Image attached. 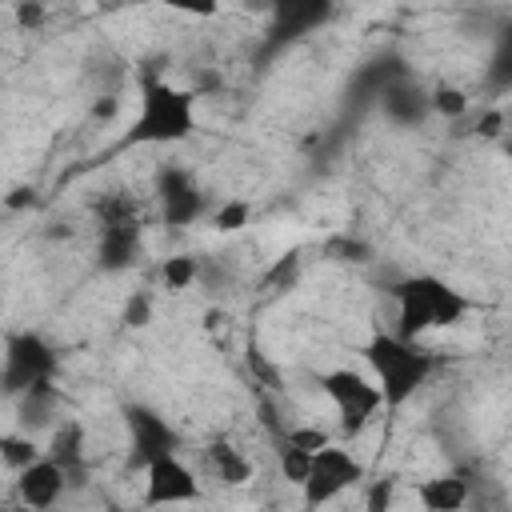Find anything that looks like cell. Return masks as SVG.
<instances>
[{
    "instance_id": "obj_8",
    "label": "cell",
    "mask_w": 512,
    "mask_h": 512,
    "mask_svg": "<svg viewBox=\"0 0 512 512\" xmlns=\"http://www.w3.org/2000/svg\"><path fill=\"white\" fill-rule=\"evenodd\" d=\"M156 196H160V216L172 228H188L208 212V192L200 188V180L180 168V164H164L156 176Z\"/></svg>"
},
{
    "instance_id": "obj_23",
    "label": "cell",
    "mask_w": 512,
    "mask_h": 512,
    "mask_svg": "<svg viewBox=\"0 0 512 512\" xmlns=\"http://www.w3.org/2000/svg\"><path fill=\"white\" fill-rule=\"evenodd\" d=\"M276 460H280V476L288 480V484H304V476H308V464H312V456L308 452H300V448H292V444H276Z\"/></svg>"
},
{
    "instance_id": "obj_25",
    "label": "cell",
    "mask_w": 512,
    "mask_h": 512,
    "mask_svg": "<svg viewBox=\"0 0 512 512\" xmlns=\"http://www.w3.org/2000/svg\"><path fill=\"white\" fill-rule=\"evenodd\" d=\"M396 504V476H380L364 492V512H392Z\"/></svg>"
},
{
    "instance_id": "obj_2",
    "label": "cell",
    "mask_w": 512,
    "mask_h": 512,
    "mask_svg": "<svg viewBox=\"0 0 512 512\" xmlns=\"http://www.w3.org/2000/svg\"><path fill=\"white\" fill-rule=\"evenodd\" d=\"M392 296H396V332L392 336H400V340H408V344H416L424 332H432V328H452V324H460L464 316H468V308H472V300L460 292V288H452L448 280H440V276H432V272H420V276H404L396 288H392Z\"/></svg>"
},
{
    "instance_id": "obj_29",
    "label": "cell",
    "mask_w": 512,
    "mask_h": 512,
    "mask_svg": "<svg viewBox=\"0 0 512 512\" xmlns=\"http://www.w3.org/2000/svg\"><path fill=\"white\" fill-rule=\"evenodd\" d=\"M500 128H504V112H500V108H488V112L480 116V124H476V132H480L484 140H496Z\"/></svg>"
},
{
    "instance_id": "obj_22",
    "label": "cell",
    "mask_w": 512,
    "mask_h": 512,
    "mask_svg": "<svg viewBox=\"0 0 512 512\" xmlns=\"http://www.w3.org/2000/svg\"><path fill=\"white\" fill-rule=\"evenodd\" d=\"M280 440H284V444H292V448H300V452H308V456L332 444V440H328V432H324V428H316V424H292V428H284V432H280Z\"/></svg>"
},
{
    "instance_id": "obj_5",
    "label": "cell",
    "mask_w": 512,
    "mask_h": 512,
    "mask_svg": "<svg viewBox=\"0 0 512 512\" xmlns=\"http://www.w3.org/2000/svg\"><path fill=\"white\" fill-rule=\"evenodd\" d=\"M360 480H364V464H360L348 448L328 444V448L312 452L308 476H304V484H300L304 508H308V512H316V508L332 504L340 492H348V488H352V484H360Z\"/></svg>"
},
{
    "instance_id": "obj_31",
    "label": "cell",
    "mask_w": 512,
    "mask_h": 512,
    "mask_svg": "<svg viewBox=\"0 0 512 512\" xmlns=\"http://www.w3.org/2000/svg\"><path fill=\"white\" fill-rule=\"evenodd\" d=\"M116 112V96H104L96 108H92V116H112Z\"/></svg>"
},
{
    "instance_id": "obj_19",
    "label": "cell",
    "mask_w": 512,
    "mask_h": 512,
    "mask_svg": "<svg viewBox=\"0 0 512 512\" xmlns=\"http://www.w3.org/2000/svg\"><path fill=\"white\" fill-rule=\"evenodd\" d=\"M44 452L36 448V440L32 436H0V464H8L12 472H24L28 464H36Z\"/></svg>"
},
{
    "instance_id": "obj_15",
    "label": "cell",
    "mask_w": 512,
    "mask_h": 512,
    "mask_svg": "<svg viewBox=\"0 0 512 512\" xmlns=\"http://www.w3.org/2000/svg\"><path fill=\"white\" fill-rule=\"evenodd\" d=\"M204 468L212 472V480H220L228 488H240V484L252 480V460L236 444H228V440H212L204 448Z\"/></svg>"
},
{
    "instance_id": "obj_4",
    "label": "cell",
    "mask_w": 512,
    "mask_h": 512,
    "mask_svg": "<svg viewBox=\"0 0 512 512\" xmlns=\"http://www.w3.org/2000/svg\"><path fill=\"white\" fill-rule=\"evenodd\" d=\"M56 368H60V356L40 332L24 328V332L4 336V356H0V392L4 396H24L28 388L52 384Z\"/></svg>"
},
{
    "instance_id": "obj_10",
    "label": "cell",
    "mask_w": 512,
    "mask_h": 512,
    "mask_svg": "<svg viewBox=\"0 0 512 512\" xmlns=\"http://www.w3.org/2000/svg\"><path fill=\"white\" fill-rule=\"evenodd\" d=\"M140 248H144L140 216H132V220H100V232H96V268L100 272H108V276L128 272L140 260Z\"/></svg>"
},
{
    "instance_id": "obj_32",
    "label": "cell",
    "mask_w": 512,
    "mask_h": 512,
    "mask_svg": "<svg viewBox=\"0 0 512 512\" xmlns=\"http://www.w3.org/2000/svg\"><path fill=\"white\" fill-rule=\"evenodd\" d=\"M4 512H32V508H28V504H20V500H16V504H12V508H4Z\"/></svg>"
},
{
    "instance_id": "obj_26",
    "label": "cell",
    "mask_w": 512,
    "mask_h": 512,
    "mask_svg": "<svg viewBox=\"0 0 512 512\" xmlns=\"http://www.w3.org/2000/svg\"><path fill=\"white\" fill-rule=\"evenodd\" d=\"M124 324L128 328H144L148 320H152V292H132L128 300H124Z\"/></svg>"
},
{
    "instance_id": "obj_18",
    "label": "cell",
    "mask_w": 512,
    "mask_h": 512,
    "mask_svg": "<svg viewBox=\"0 0 512 512\" xmlns=\"http://www.w3.org/2000/svg\"><path fill=\"white\" fill-rule=\"evenodd\" d=\"M196 280H200V256H192V252H176V256H168L160 264V284L168 292H184Z\"/></svg>"
},
{
    "instance_id": "obj_20",
    "label": "cell",
    "mask_w": 512,
    "mask_h": 512,
    "mask_svg": "<svg viewBox=\"0 0 512 512\" xmlns=\"http://www.w3.org/2000/svg\"><path fill=\"white\" fill-rule=\"evenodd\" d=\"M428 112H436L444 120H460L468 112V96L460 88H452V84H440V88L428 92Z\"/></svg>"
},
{
    "instance_id": "obj_3",
    "label": "cell",
    "mask_w": 512,
    "mask_h": 512,
    "mask_svg": "<svg viewBox=\"0 0 512 512\" xmlns=\"http://www.w3.org/2000/svg\"><path fill=\"white\" fill-rule=\"evenodd\" d=\"M364 360L376 372V388L388 412L404 408L436 372V356L420 344H408L392 332H372L364 344Z\"/></svg>"
},
{
    "instance_id": "obj_14",
    "label": "cell",
    "mask_w": 512,
    "mask_h": 512,
    "mask_svg": "<svg viewBox=\"0 0 512 512\" xmlns=\"http://www.w3.org/2000/svg\"><path fill=\"white\" fill-rule=\"evenodd\" d=\"M468 496H472V488H468V480L456 476V472L428 476V480L416 484V500H420L424 512H464Z\"/></svg>"
},
{
    "instance_id": "obj_16",
    "label": "cell",
    "mask_w": 512,
    "mask_h": 512,
    "mask_svg": "<svg viewBox=\"0 0 512 512\" xmlns=\"http://www.w3.org/2000/svg\"><path fill=\"white\" fill-rule=\"evenodd\" d=\"M324 16H328V4H288V8H280V24H276L272 40H276V44L296 40V36H304L312 24H320Z\"/></svg>"
},
{
    "instance_id": "obj_9",
    "label": "cell",
    "mask_w": 512,
    "mask_h": 512,
    "mask_svg": "<svg viewBox=\"0 0 512 512\" xmlns=\"http://www.w3.org/2000/svg\"><path fill=\"white\" fill-rule=\"evenodd\" d=\"M204 488L196 472L180 456H164L144 468V504L148 508H168V504H200Z\"/></svg>"
},
{
    "instance_id": "obj_11",
    "label": "cell",
    "mask_w": 512,
    "mask_h": 512,
    "mask_svg": "<svg viewBox=\"0 0 512 512\" xmlns=\"http://www.w3.org/2000/svg\"><path fill=\"white\" fill-rule=\"evenodd\" d=\"M64 492H68V480H64V472H60L48 456H40V460L28 464L24 472H16V500L28 504L32 512L56 508Z\"/></svg>"
},
{
    "instance_id": "obj_28",
    "label": "cell",
    "mask_w": 512,
    "mask_h": 512,
    "mask_svg": "<svg viewBox=\"0 0 512 512\" xmlns=\"http://www.w3.org/2000/svg\"><path fill=\"white\" fill-rule=\"evenodd\" d=\"M12 12H16V24H20L24 32H32V28H40V24H44V4H32V0H20V4L12 8Z\"/></svg>"
},
{
    "instance_id": "obj_7",
    "label": "cell",
    "mask_w": 512,
    "mask_h": 512,
    "mask_svg": "<svg viewBox=\"0 0 512 512\" xmlns=\"http://www.w3.org/2000/svg\"><path fill=\"white\" fill-rule=\"evenodd\" d=\"M124 432H128V464L148 468L164 456L180 452V432L148 404H124Z\"/></svg>"
},
{
    "instance_id": "obj_27",
    "label": "cell",
    "mask_w": 512,
    "mask_h": 512,
    "mask_svg": "<svg viewBox=\"0 0 512 512\" xmlns=\"http://www.w3.org/2000/svg\"><path fill=\"white\" fill-rule=\"evenodd\" d=\"M328 252H332L336 260H348V264H364V260H372V248H368L364 240H352V236L332 240V244H328Z\"/></svg>"
},
{
    "instance_id": "obj_33",
    "label": "cell",
    "mask_w": 512,
    "mask_h": 512,
    "mask_svg": "<svg viewBox=\"0 0 512 512\" xmlns=\"http://www.w3.org/2000/svg\"><path fill=\"white\" fill-rule=\"evenodd\" d=\"M256 512H280V508H272V504H268V508H256Z\"/></svg>"
},
{
    "instance_id": "obj_13",
    "label": "cell",
    "mask_w": 512,
    "mask_h": 512,
    "mask_svg": "<svg viewBox=\"0 0 512 512\" xmlns=\"http://www.w3.org/2000/svg\"><path fill=\"white\" fill-rule=\"evenodd\" d=\"M376 96H380L384 120H392L396 128H416V124H424V120L432 116V112H428V92H424L420 84H412L408 76L384 84Z\"/></svg>"
},
{
    "instance_id": "obj_6",
    "label": "cell",
    "mask_w": 512,
    "mask_h": 512,
    "mask_svg": "<svg viewBox=\"0 0 512 512\" xmlns=\"http://www.w3.org/2000/svg\"><path fill=\"white\" fill-rule=\"evenodd\" d=\"M320 392L336 404L344 436L364 432V424L384 408L380 388H376L372 380H364L360 372H352V368H332V372H324V376H320Z\"/></svg>"
},
{
    "instance_id": "obj_17",
    "label": "cell",
    "mask_w": 512,
    "mask_h": 512,
    "mask_svg": "<svg viewBox=\"0 0 512 512\" xmlns=\"http://www.w3.org/2000/svg\"><path fill=\"white\" fill-rule=\"evenodd\" d=\"M16 400H20V424L36 432V428H44V424L52 420L60 392H56V384H40V388H28V392L16 396Z\"/></svg>"
},
{
    "instance_id": "obj_24",
    "label": "cell",
    "mask_w": 512,
    "mask_h": 512,
    "mask_svg": "<svg viewBox=\"0 0 512 512\" xmlns=\"http://www.w3.org/2000/svg\"><path fill=\"white\" fill-rule=\"evenodd\" d=\"M252 216V204L248 200H224L216 212H212V228L216 232H240Z\"/></svg>"
},
{
    "instance_id": "obj_34",
    "label": "cell",
    "mask_w": 512,
    "mask_h": 512,
    "mask_svg": "<svg viewBox=\"0 0 512 512\" xmlns=\"http://www.w3.org/2000/svg\"><path fill=\"white\" fill-rule=\"evenodd\" d=\"M108 512H124V508H116V504H108Z\"/></svg>"
},
{
    "instance_id": "obj_21",
    "label": "cell",
    "mask_w": 512,
    "mask_h": 512,
    "mask_svg": "<svg viewBox=\"0 0 512 512\" xmlns=\"http://www.w3.org/2000/svg\"><path fill=\"white\" fill-rule=\"evenodd\" d=\"M296 276H300V248H288V252L276 256V264L264 272V288H268V292H284V288L296 284Z\"/></svg>"
},
{
    "instance_id": "obj_30",
    "label": "cell",
    "mask_w": 512,
    "mask_h": 512,
    "mask_svg": "<svg viewBox=\"0 0 512 512\" xmlns=\"http://www.w3.org/2000/svg\"><path fill=\"white\" fill-rule=\"evenodd\" d=\"M28 204H36L32 188H12V196H8V208H28Z\"/></svg>"
},
{
    "instance_id": "obj_1",
    "label": "cell",
    "mask_w": 512,
    "mask_h": 512,
    "mask_svg": "<svg viewBox=\"0 0 512 512\" xmlns=\"http://www.w3.org/2000/svg\"><path fill=\"white\" fill-rule=\"evenodd\" d=\"M196 128V92L164 80V56L140 72V112L124 144H176Z\"/></svg>"
},
{
    "instance_id": "obj_12",
    "label": "cell",
    "mask_w": 512,
    "mask_h": 512,
    "mask_svg": "<svg viewBox=\"0 0 512 512\" xmlns=\"http://www.w3.org/2000/svg\"><path fill=\"white\" fill-rule=\"evenodd\" d=\"M88 436H84V424L80 420H60L56 428H52V440H48V460L64 472V480H68V488H76V484H84V472H88Z\"/></svg>"
}]
</instances>
